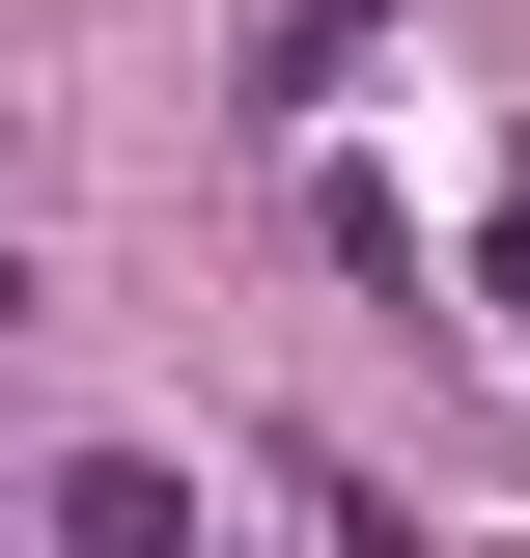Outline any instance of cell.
<instances>
[{
    "label": "cell",
    "mask_w": 530,
    "mask_h": 558,
    "mask_svg": "<svg viewBox=\"0 0 530 558\" xmlns=\"http://www.w3.org/2000/svg\"><path fill=\"white\" fill-rule=\"evenodd\" d=\"M57 531H84V558H196V475H140V447H112V475H57Z\"/></svg>",
    "instance_id": "6da1fadb"
}]
</instances>
